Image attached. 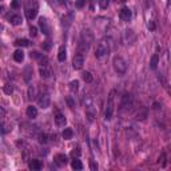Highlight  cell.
<instances>
[{"mask_svg": "<svg viewBox=\"0 0 171 171\" xmlns=\"http://www.w3.org/2000/svg\"><path fill=\"white\" fill-rule=\"evenodd\" d=\"M114 99H115V90L110 92L108 95V100H107V106H106V111H104V119L106 120H111L112 119V115H114Z\"/></svg>", "mask_w": 171, "mask_h": 171, "instance_id": "2", "label": "cell"}, {"mask_svg": "<svg viewBox=\"0 0 171 171\" xmlns=\"http://www.w3.org/2000/svg\"><path fill=\"white\" fill-rule=\"evenodd\" d=\"M5 114V111L4 110H3V108L2 107H0V115H2V116H3V115H4Z\"/></svg>", "mask_w": 171, "mask_h": 171, "instance_id": "43", "label": "cell"}, {"mask_svg": "<svg viewBox=\"0 0 171 171\" xmlns=\"http://www.w3.org/2000/svg\"><path fill=\"white\" fill-rule=\"evenodd\" d=\"M39 74H40V76H42L43 79H49V78L52 76V71L48 66H40Z\"/></svg>", "mask_w": 171, "mask_h": 171, "instance_id": "10", "label": "cell"}, {"mask_svg": "<svg viewBox=\"0 0 171 171\" xmlns=\"http://www.w3.org/2000/svg\"><path fill=\"white\" fill-rule=\"evenodd\" d=\"M27 116L30 118V119H35L36 116H38V108L35 107V106H28V107H27Z\"/></svg>", "mask_w": 171, "mask_h": 171, "instance_id": "13", "label": "cell"}, {"mask_svg": "<svg viewBox=\"0 0 171 171\" xmlns=\"http://www.w3.org/2000/svg\"><path fill=\"white\" fill-rule=\"evenodd\" d=\"M3 30V26H2V24H0V31H2Z\"/></svg>", "mask_w": 171, "mask_h": 171, "instance_id": "44", "label": "cell"}, {"mask_svg": "<svg viewBox=\"0 0 171 171\" xmlns=\"http://www.w3.org/2000/svg\"><path fill=\"white\" fill-rule=\"evenodd\" d=\"M82 78L86 83H92V80H94V76H92V74L90 72V71H84V72L82 74Z\"/></svg>", "mask_w": 171, "mask_h": 171, "instance_id": "22", "label": "cell"}, {"mask_svg": "<svg viewBox=\"0 0 171 171\" xmlns=\"http://www.w3.org/2000/svg\"><path fill=\"white\" fill-rule=\"evenodd\" d=\"M30 56H31V59H36V60H40V59L43 58V54H40V52H38V51H33V52H31V54H30Z\"/></svg>", "mask_w": 171, "mask_h": 171, "instance_id": "27", "label": "cell"}, {"mask_svg": "<svg viewBox=\"0 0 171 171\" xmlns=\"http://www.w3.org/2000/svg\"><path fill=\"white\" fill-rule=\"evenodd\" d=\"M71 155H72V157L74 158H78V157H79V155H80V150H79V147H78V148H75V150H74L72 152H71Z\"/></svg>", "mask_w": 171, "mask_h": 171, "instance_id": "38", "label": "cell"}, {"mask_svg": "<svg viewBox=\"0 0 171 171\" xmlns=\"http://www.w3.org/2000/svg\"><path fill=\"white\" fill-rule=\"evenodd\" d=\"M71 167L74 170H83V163L79 160V158H74V160L71 162Z\"/></svg>", "mask_w": 171, "mask_h": 171, "instance_id": "20", "label": "cell"}, {"mask_svg": "<svg viewBox=\"0 0 171 171\" xmlns=\"http://www.w3.org/2000/svg\"><path fill=\"white\" fill-rule=\"evenodd\" d=\"M158 64H159V55L154 54L151 56V60H150V68H151V70H157Z\"/></svg>", "mask_w": 171, "mask_h": 171, "instance_id": "17", "label": "cell"}, {"mask_svg": "<svg viewBox=\"0 0 171 171\" xmlns=\"http://www.w3.org/2000/svg\"><path fill=\"white\" fill-rule=\"evenodd\" d=\"M68 88H70V91L72 92H76L78 90H79V82L78 80H71L70 82V84H68Z\"/></svg>", "mask_w": 171, "mask_h": 171, "instance_id": "23", "label": "cell"}, {"mask_svg": "<svg viewBox=\"0 0 171 171\" xmlns=\"http://www.w3.org/2000/svg\"><path fill=\"white\" fill-rule=\"evenodd\" d=\"M66 100H67V103H68V106H70V107H75V102H74V99L71 98V96H68Z\"/></svg>", "mask_w": 171, "mask_h": 171, "instance_id": "37", "label": "cell"}, {"mask_svg": "<svg viewBox=\"0 0 171 171\" xmlns=\"http://www.w3.org/2000/svg\"><path fill=\"white\" fill-rule=\"evenodd\" d=\"M10 131V128H8V127H5V124L4 123H0V132H3V134H5V132H8Z\"/></svg>", "mask_w": 171, "mask_h": 171, "instance_id": "35", "label": "cell"}, {"mask_svg": "<svg viewBox=\"0 0 171 171\" xmlns=\"http://www.w3.org/2000/svg\"><path fill=\"white\" fill-rule=\"evenodd\" d=\"M54 120H55V124H56L58 127H64V124H66V122H67L66 116H64L62 112H56V114H55Z\"/></svg>", "mask_w": 171, "mask_h": 171, "instance_id": "11", "label": "cell"}, {"mask_svg": "<svg viewBox=\"0 0 171 171\" xmlns=\"http://www.w3.org/2000/svg\"><path fill=\"white\" fill-rule=\"evenodd\" d=\"M36 95H38L36 87H35V86H30V87H28V99H35Z\"/></svg>", "mask_w": 171, "mask_h": 171, "instance_id": "26", "label": "cell"}, {"mask_svg": "<svg viewBox=\"0 0 171 171\" xmlns=\"http://www.w3.org/2000/svg\"><path fill=\"white\" fill-rule=\"evenodd\" d=\"M147 27H148V28H150L151 31H152V30H155V24H154V21H152V20H150V21H148Z\"/></svg>", "mask_w": 171, "mask_h": 171, "instance_id": "41", "label": "cell"}, {"mask_svg": "<svg viewBox=\"0 0 171 171\" xmlns=\"http://www.w3.org/2000/svg\"><path fill=\"white\" fill-rule=\"evenodd\" d=\"M49 47H51V44H49V42H46L44 44H43V48L47 51V49H49Z\"/></svg>", "mask_w": 171, "mask_h": 171, "instance_id": "42", "label": "cell"}, {"mask_svg": "<svg viewBox=\"0 0 171 171\" xmlns=\"http://www.w3.org/2000/svg\"><path fill=\"white\" fill-rule=\"evenodd\" d=\"M112 64H114V70L119 75H124L127 72V62L122 56H115L112 60Z\"/></svg>", "mask_w": 171, "mask_h": 171, "instance_id": "3", "label": "cell"}, {"mask_svg": "<svg viewBox=\"0 0 171 171\" xmlns=\"http://www.w3.org/2000/svg\"><path fill=\"white\" fill-rule=\"evenodd\" d=\"M11 7L14 8V10H17V8L20 7V0H12Z\"/></svg>", "mask_w": 171, "mask_h": 171, "instance_id": "33", "label": "cell"}, {"mask_svg": "<svg viewBox=\"0 0 171 171\" xmlns=\"http://www.w3.org/2000/svg\"><path fill=\"white\" fill-rule=\"evenodd\" d=\"M84 107H86V115L87 118H88L90 122H92V120L96 118V108L94 107V104H92V100L91 98H86L84 99Z\"/></svg>", "mask_w": 171, "mask_h": 171, "instance_id": "5", "label": "cell"}, {"mask_svg": "<svg viewBox=\"0 0 171 171\" xmlns=\"http://www.w3.org/2000/svg\"><path fill=\"white\" fill-rule=\"evenodd\" d=\"M4 92H5L7 95H11L12 92H14V88H12V86H11V84H5V86H4Z\"/></svg>", "mask_w": 171, "mask_h": 171, "instance_id": "32", "label": "cell"}, {"mask_svg": "<svg viewBox=\"0 0 171 171\" xmlns=\"http://www.w3.org/2000/svg\"><path fill=\"white\" fill-rule=\"evenodd\" d=\"M108 52H110L108 43L106 42V40H102L95 49V56H96V59H104L108 55Z\"/></svg>", "mask_w": 171, "mask_h": 171, "instance_id": "4", "label": "cell"}, {"mask_svg": "<svg viewBox=\"0 0 171 171\" xmlns=\"http://www.w3.org/2000/svg\"><path fill=\"white\" fill-rule=\"evenodd\" d=\"M62 136H63V139H66V141H68V139H72V136H74L72 128H64V131H63V134H62Z\"/></svg>", "mask_w": 171, "mask_h": 171, "instance_id": "24", "label": "cell"}, {"mask_svg": "<svg viewBox=\"0 0 171 171\" xmlns=\"http://www.w3.org/2000/svg\"><path fill=\"white\" fill-rule=\"evenodd\" d=\"M39 27H40V30H42V32L44 33L46 36H49V26H48V21L46 17H40L39 19Z\"/></svg>", "mask_w": 171, "mask_h": 171, "instance_id": "9", "label": "cell"}, {"mask_svg": "<svg viewBox=\"0 0 171 171\" xmlns=\"http://www.w3.org/2000/svg\"><path fill=\"white\" fill-rule=\"evenodd\" d=\"M84 3H86V0H76V2H75V7L76 8H82L83 5H84Z\"/></svg>", "mask_w": 171, "mask_h": 171, "instance_id": "36", "label": "cell"}, {"mask_svg": "<svg viewBox=\"0 0 171 171\" xmlns=\"http://www.w3.org/2000/svg\"><path fill=\"white\" fill-rule=\"evenodd\" d=\"M159 163L162 164V167H166V154H164V152H162V154H160Z\"/></svg>", "mask_w": 171, "mask_h": 171, "instance_id": "31", "label": "cell"}, {"mask_svg": "<svg viewBox=\"0 0 171 171\" xmlns=\"http://www.w3.org/2000/svg\"><path fill=\"white\" fill-rule=\"evenodd\" d=\"M39 63H40V66H48V58L47 56H43L39 60Z\"/></svg>", "mask_w": 171, "mask_h": 171, "instance_id": "34", "label": "cell"}, {"mask_svg": "<svg viewBox=\"0 0 171 171\" xmlns=\"http://www.w3.org/2000/svg\"><path fill=\"white\" fill-rule=\"evenodd\" d=\"M54 160H55V163H56L58 166H66L67 162H68L67 157L64 154H56L54 157Z\"/></svg>", "mask_w": 171, "mask_h": 171, "instance_id": "12", "label": "cell"}, {"mask_svg": "<svg viewBox=\"0 0 171 171\" xmlns=\"http://www.w3.org/2000/svg\"><path fill=\"white\" fill-rule=\"evenodd\" d=\"M90 169H91V170H98V163H95V162H90Z\"/></svg>", "mask_w": 171, "mask_h": 171, "instance_id": "39", "label": "cell"}, {"mask_svg": "<svg viewBox=\"0 0 171 171\" xmlns=\"http://www.w3.org/2000/svg\"><path fill=\"white\" fill-rule=\"evenodd\" d=\"M28 167H30L31 170H35V171H38V170H42L43 164H42V162H40V160L32 159V160H30V163H28Z\"/></svg>", "mask_w": 171, "mask_h": 171, "instance_id": "15", "label": "cell"}, {"mask_svg": "<svg viewBox=\"0 0 171 171\" xmlns=\"http://www.w3.org/2000/svg\"><path fill=\"white\" fill-rule=\"evenodd\" d=\"M83 64H84V55L78 52L72 59V67L75 68V70H82Z\"/></svg>", "mask_w": 171, "mask_h": 171, "instance_id": "6", "label": "cell"}, {"mask_svg": "<svg viewBox=\"0 0 171 171\" xmlns=\"http://www.w3.org/2000/svg\"><path fill=\"white\" fill-rule=\"evenodd\" d=\"M10 21L12 26H20L21 23H23V19H21L20 15H12L10 17Z\"/></svg>", "mask_w": 171, "mask_h": 171, "instance_id": "19", "label": "cell"}, {"mask_svg": "<svg viewBox=\"0 0 171 171\" xmlns=\"http://www.w3.org/2000/svg\"><path fill=\"white\" fill-rule=\"evenodd\" d=\"M14 44L16 46V47H28L30 40L28 39H17V40H15Z\"/></svg>", "mask_w": 171, "mask_h": 171, "instance_id": "21", "label": "cell"}, {"mask_svg": "<svg viewBox=\"0 0 171 171\" xmlns=\"http://www.w3.org/2000/svg\"><path fill=\"white\" fill-rule=\"evenodd\" d=\"M14 59H15V62H17V63H21V62L24 60V52H23V49H21V48L16 49V51L14 52Z\"/></svg>", "mask_w": 171, "mask_h": 171, "instance_id": "16", "label": "cell"}, {"mask_svg": "<svg viewBox=\"0 0 171 171\" xmlns=\"http://www.w3.org/2000/svg\"><path fill=\"white\" fill-rule=\"evenodd\" d=\"M2 10H3V7H2V5H0V12H2Z\"/></svg>", "mask_w": 171, "mask_h": 171, "instance_id": "45", "label": "cell"}, {"mask_svg": "<svg viewBox=\"0 0 171 171\" xmlns=\"http://www.w3.org/2000/svg\"><path fill=\"white\" fill-rule=\"evenodd\" d=\"M30 36L31 38H36V36H38V28H36V27H31L30 28Z\"/></svg>", "mask_w": 171, "mask_h": 171, "instance_id": "30", "label": "cell"}, {"mask_svg": "<svg viewBox=\"0 0 171 171\" xmlns=\"http://www.w3.org/2000/svg\"><path fill=\"white\" fill-rule=\"evenodd\" d=\"M146 115H147V112H146V111H143V114H138V115H136V119H141V120H143V119H144V118H146Z\"/></svg>", "mask_w": 171, "mask_h": 171, "instance_id": "40", "label": "cell"}, {"mask_svg": "<svg viewBox=\"0 0 171 171\" xmlns=\"http://www.w3.org/2000/svg\"><path fill=\"white\" fill-rule=\"evenodd\" d=\"M108 4H110V0H99V7L102 10H106L108 7Z\"/></svg>", "mask_w": 171, "mask_h": 171, "instance_id": "29", "label": "cell"}, {"mask_svg": "<svg viewBox=\"0 0 171 171\" xmlns=\"http://www.w3.org/2000/svg\"><path fill=\"white\" fill-rule=\"evenodd\" d=\"M67 58V49L64 46H62L60 48H59V52H58V60L59 62H64Z\"/></svg>", "mask_w": 171, "mask_h": 171, "instance_id": "18", "label": "cell"}, {"mask_svg": "<svg viewBox=\"0 0 171 171\" xmlns=\"http://www.w3.org/2000/svg\"><path fill=\"white\" fill-rule=\"evenodd\" d=\"M32 74H33V70L31 66H27L24 68V80H26V83H30L31 79H32Z\"/></svg>", "mask_w": 171, "mask_h": 171, "instance_id": "14", "label": "cell"}, {"mask_svg": "<svg viewBox=\"0 0 171 171\" xmlns=\"http://www.w3.org/2000/svg\"><path fill=\"white\" fill-rule=\"evenodd\" d=\"M130 103H131V95L126 92V94L123 95V98H122V108H124L127 104H130Z\"/></svg>", "mask_w": 171, "mask_h": 171, "instance_id": "25", "label": "cell"}, {"mask_svg": "<svg viewBox=\"0 0 171 171\" xmlns=\"http://www.w3.org/2000/svg\"><path fill=\"white\" fill-rule=\"evenodd\" d=\"M49 102H51V99H49V95L47 92H43V94L39 95L38 98V104L39 107L42 108H48L49 107Z\"/></svg>", "mask_w": 171, "mask_h": 171, "instance_id": "7", "label": "cell"}, {"mask_svg": "<svg viewBox=\"0 0 171 171\" xmlns=\"http://www.w3.org/2000/svg\"><path fill=\"white\" fill-rule=\"evenodd\" d=\"M119 17L122 19L123 21H128L132 17V12L128 7H123L122 10L119 11Z\"/></svg>", "mask_w": 171, "mask_h": 171, "instance_id": "8", "label": "cell"}, {"mask_svg": "<svg viewBox=\"0 0 171 171\" xmlns=\"http://www.w3.org/2000/svg\"><path fill=\"white\" fill-rule=\"evenodd\" d=\"M47 142H48V135H47V134H40V135H39V143L46 144Z\"/></svg>", "mask_w": 171, "mask_h": 171, "instance_id": "28", "label": "cell"}, {"mask_svg": "<svg viewBox=\"0 0 171 171\" xmlns=\"http://www.w3.org/2000/svg\"><path fill=\"white\" fill-rule=\"evenodd\" d=\"M39 11V2L38 0H28L26 5V16L28 20H33Z\"/></svg>", "mask_w": 171, "mask_h": 171, "instance_id": "1", "label": "cell"}]
</instances>
